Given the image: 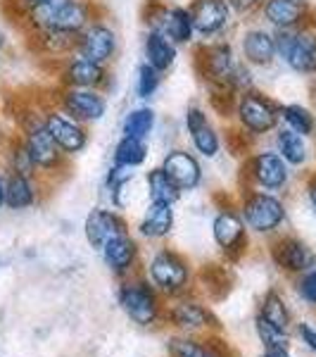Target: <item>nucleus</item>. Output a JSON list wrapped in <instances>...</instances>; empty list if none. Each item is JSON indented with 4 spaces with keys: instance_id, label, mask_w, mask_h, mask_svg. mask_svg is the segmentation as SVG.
I'll use <instances>...</instances> for the list:
<instances>
[{
    "instance_id": "obj_1",
    "label": "nucleus",
    "mask_w": 316,
    "mask_h": 357,
    "mask_svg": "<svg viewBox=\"0 0 316 357\" xmlns=\"http://www.w3.org/2000/svg\"><path fill=\"white\" fill-rule=\"evenodd\" d=\"M90 22V8L84 0H45L31 5L29 24L33 29H60L81 33Z\"/></svg>"
},
{
    "instance_id": "obj_2",
    "label": "nucleus",
    "mask_w": 316,
    "mask_h": 357,
    "mask_svg": "<svg viewBox=\"0 0 316 357\" xmlns=\"http://www.w3.org/2000/svg\"><path fill=\"white\" fill-rule=\"evenodd\" d=\"M274 38L276 53L290 69L300 74H316V33L304 29H278Z\"/></svg>"
},
{
    "instance_id": "obj_3",
    "label": "nucleus",
    "mask_w": 316,
    "mask_h": 357,
    "mask_svg": "<svg viewBox=\"0 0 316 357\" xmlns=\"http://www.w3.org/2000/svg\"><path fill=\"white\" fill-rule=\"evenodd\" d=\"M22 126H24V131H26L24 146H26V153H29V158H31L33 167L45 169V172L57 169V167L62 165V155L65 153L60 151L55 138L45 129V122L36 119V114H29V119H24Z\"/></svg>"
},
{
    "instance_id": "obj_4",
    "label": "nucleus",
    "mask_w": 316,
    "mask_h": 357,
    "mask_svg": "<svg viewBox=\"0 0 316 357\" xmlns=\"http://www.w3.org/2000/svg\"><path fill=\"white\" fill-rule=\"evenodd\" d=\"M235 114H238V119H240V126H243L245 131H250L252 136L269 134L281 117L278 107H276L269 98L257 93V91H245V93L238 98Z\"/></svg>"
},
{
    "instance_id": "obj_5",
    "label": "nucleus",
    "mask_w": 316,
    "mask_h": 357,
    "mask_svg": "<svg viewBox=\"0 0 316 357\" xmlns=\"http://www.w3.org/2000/svg\"><path fill=\"white\" fill-rule=\"evenodd\" d=\"M195 67L207 84H231L235 72L233 50L228 43L200 45L195 50Z\"/></svg>"
},
{
    "instance_id": "obj_6",
    "label": "nucleus",
    "mask_w": 316,
    "mask_h": 357,
    "mask_svg": "<svg viewBox=\"0 0 316 357\" xmlns=\"http://www.w3.org/2000/svg\"><path fill=\"white\" fill-rule=\"evenodd\" d=\"M150 279L162 293L176 296L188 286L191 272H188V264L181 255H176L171 250H162L150 262Z\"/></svg>"
},
{
    "instance_id": "obj_7",
    "label": "nucleus",
    "mask_w": 316,
    "mask_h": 357,
    "mask_svg": "<svg viewBox=\"0 0 316 357\" xmlns=\"http://www.w3.org/2000/svg\"><path fill=\"white\" fill-rule=\"evenodd\" d=\"M243 217L250 229L260 234H269L283 224L285 207L278 198L269 193H252L243 203Z\"/></svg>"
},
{
    "instance_id": "obj_8",
    "label": "nucleus",
    "mask_w": 316,
    "mask_h": 357,
    "mask_svg": "<svg viewBox=\"0 0 316 357\" xmlns=\"http://www.w3.org/2000/svg\"><path fill=\"white\" fill-rule=\"evenodd\" d=\"M119 303H122L124 312L141 326H150L159 317V303L155 291L143 281H131L124 284L119 291Z\"/></svg>"
},
{
    "instance_id": "obj_9",
    "label": "nucleus",
    "mask_w": 316,
    "mask_h": 357,
    "mask_svg": "<svg viewBox=\"0 0 316 357\" xmlns=\"http://www.w3.org/2000/svg\"><path fill=\"white\" fill-rule=\"evenodd\" d=\"M212 231H214L216 245L221 248L228 260H238L245 252V248H248V236H245L243 222H240V217L231 210L216 215Z\"/></svg>"
},
{
    "instance_id": "obj_10",
    "label": "nucleus",
    "mask_w": 316,
    "mask_h": 357,
    "mask_svg": "<svg viewBox=\"0 0 316 357\" xmlns=\"http://www.w3.org/2000/svg\"><path fill=\"white\" fill-rule=\"evenodd\" d=\"M43 122H45V129L50 131V136L55 138V143L60 146L62 153H67V155L81 153L86 148V143H88V134H86L81 122L67 117V114L48 112Z\"/></svg>"
},
{
    "instance_id": "obj_11",
    "label": "nucleus",
    "mask_w": 316,
    "mask_h": 357,
    "mask_svg": "<svg viewBox=\"0 0 316 357\" xmlns=\"http://www.w3.org/2000/svg\"><path fill=\"white\" fill-rule=\"evenodd\" d=\"M62 107L77 122H97L105 114L107 102L97 89H67L62 96Z\"/></svg>"
},
{
    "instance_id": "obj_12",
    "label": "nucleus",
    "mask_w": 316,
    "mask_h": 357,
    "mask_svg": "<svg viewBox=\"0 0 316 357\" xmlns=\"http://www.w3.org/2000/svg\"><path fill=\"white\" fill-rule=\"evenodd\" d=\"M117 50V33L105 24H90L81 31L79 41V55L86 60H93L105 65Z\"/></svg>"
},
{
    "instance_id": "obj_13",
    "label": "nucleus",
    "mask_w": 316,
    "mask_h": 357,
    "mask_svg": "<svg viewBox=\"0 0 316 357\" xmlns=\"http://www.w3.org/2000/svg\"><path fill=\"white\" fill-rule=\"evenodd\" d=\"M191 15L195 31L203 36H214L231 20V5L228 0H195Z\"/></svg>"
},
{
    "instance_id": "obj_14",
    "label": "nucleus",
    "mask_w": 316,
    "mask_h": 357,
    "mask_svg": "<svg viewBox=\"0 0 316 357\" xmlns=\"http://www.w3.org/2000/svg\"><path fill=\"white\" fill-rule=\"evenodd\" d=\"M250 174L260 186L276 191L288 181V162L278 153H257L250 160Z\"/></svg>"
},
{
    "instance_id": "obj_15",
    "label": "nucleus",
    "mask_w": 316,
    "mask_h": 357,
    "mask_svg": "<svg viewBox=\"0 0 316 357\" xmlns=\"http://www.w3.org/2000/svg\"><path fill=\"white\" fill-rule=\"evenodd\" d=\"M162 169L181 191H193L200 183V178H203V169H200L198 160L186 151H171L164 158Z\"/></svg>"
},
{
    "instance_id": "obj_16",
    "label": "nucleus",
    "mask_w": 316,
    "mask_h": 357,
    "mask_svg": "<svg viewBox=\"0 0 316 357\" xmlns=\"http://www.w3.org/2000/svg\"><path fill=\"white\" fill-rule=\"evenodd\" d=\"M186 126H188V134H191L195 151L203 153L205 158H214V155L219 153V148H221L219 134L214 131V126L207 122V114L200 110V107H188Z\"/></svg>"
},
{
    "instance_id": "obj_17",
    "label": "nucleus",
    "mask_w": 316,
    "mask_h": 357,
    "mask_svg": "<svg viewBox=\"0 0 316 357\" xmlns=\"http://www.w3.org/2000/svg\"><path fill=\"white\" fill-rule=\"evenodd\" d=\"M122 234H129V231H126L124 220L114 215V212L93 210L86 217V238H88V243L97 248V250H102V245H105L107 241H112L114 236H122Z\"/></svg>"
},
{
    "instance_id": "obj_18",
    "label": "nucleus",
    "mask_w": 316,
    "mask_h": 357,
    "mask_svg": "<svg viewBox=\"0 0 316 357\" xmlns=\"http://www.w3.org/2000/svg\"><path fill=\"white\" fill-rule=\"evenodd\" d=\"M264 17L276 29H300L309 17V5L304 0H267Z\"/></svg>"
},
{
    "instance_id": "obj_19",
    "label": "nucleus",
    "mask_w": 316,
    "mask_h": 357,
    "mask_svg": "<svg viewBox=\"0 0 316 357\" xmlns=\"http://www.w3.org/2000/svg\"><path fill=\"white\" fill-rule=\"evenodd\" d=\"M271 255H274V262L278 264L281 269H285V272H304V269H309L314 262L312 250L297 238L276 241L271 248Z\"/></svg>"
},
{
    "instance_id": "obj_20",
    "label": "nucleus",
    "mask_w": 316,
    "mask_h": 357,
    "mask_svg": "<svg viewBox=\"0 0 316 357\" xmlns=\"http://www.w3.org/2000/svg\"><path fill=\"white\" fill-rule=\"evenodd\" d=\"M65 84L69 89H100L107 82V72L100 62L86 60L79 55L77 60H72L65 67Z\"/></svg>"
},
{
    "instance_id": "obj_21",
    "label": "nucleus",
    "mask_w": 316,
    "mask_h": 357,
    "mask_svg": "<svg viewBox=\"0 0 316 357\" xmlns=\"http://www.w3.org/2000/svg\"><path fill=\"white\" fill-rule=\"evenodd\" d=\"M243 55L250 65L267 67L274 62L276 53V38L264 29H250L243 33Z\"/></svg>"
},
{
    "instance_id": "obj_22",
    "label": "nucleus",
    "mask_w": 316,
    "mask_h": 357,
    "mask_svg": "<svg viewBox=\"0 0 316 357\" xmlns=\"http://www.w3.org/2000/svg\"><path fill=\"white\" fill-rule=\"evenodd\" d=\"M136 252H138V248L129 234L114 236L112 241H107V243L102 245V257H105L107 267H110L114 274L129 272L136 262Z\"/></svg>"
},
{
    "instance_id": "obj_23",
    "label": "nucleus",
    "mask_w": 316,
    "mask_h": 357,
    "mask_svg": "<svg viewBox=\"0 0 316 357\" xmlns=\"http://www.w3.org/2000/svg\"><path fill=\"white\" fill-rule=\"evenodd\" d=\"M169 319L174 321L179 329H186V331L205 329V326H219V321L212 317L210 310L193 301H183L179 305H174L169 312Z\"/></svg>"
},
{
    "instance_id": "obj_24",
    "label": "nucleus",
    "mask_w": 316,
    "mask_h": 357,
    "mask_svg": "<svg viewBox=\"0 0 316 357\" xmlns=\"http://www.w3.org/2000/svg\"><path fill=\"white\" fill-rule=\"evenodd\" d=\"M81 33L77 31H60V29H36V43L45 55H69L79 50Z\"/></svg>"
},
{
    "instance_id": "obj_25",
    "label": "nucleus",
    "mask_w": 316,
    "mask_h": 357,
    "mask_svg": "<svg viewBox=\"0 0 316 357\" xmlns=\"http://www.w3.org/2000/svg\"><path fill=\"white\" fill-rule=\"evenodd\" d=\"M171 227H174V210H171V205L155 203L152 200L138 229H141V234L148 236V238H164V236L171 231Z\"/></svg>"
},
{
    "instance_id": "obj_26",
    "label": "nucleus",
    "mask_w": 316,
    "mask_h": 357,
    "mask_svg": "<svg viewBox=\"0 0 316 357\" xmlns=\"http://www.w3.org/2000/svg\"><path fill=\"white\" fill-rule=\"evenodd\" d=\"M145 57L150 67H155L157 72H166L176 60V45L162 31H150L145 38Z\"/></svg>"
},
{
    "instance_id": "obj_27",
    "label": "nucleus",
    "mask_w": 316,
    "mask_h": 357,
    "mask_svg": "<svg viewBox=\"0 0 316 357\" xmlns=\"http://www.w3.org/2000/svg\"><path fill=\"white\" fill-rule=\"evenodd\" d=\"M33 200H36V191H33V183L26 174L13 172V174L5 178V205H8L10 210L31 207Z\"/></svg>"
},
{
    "instance_id": "obj_28",
    "label": "nucleus",
    "mask_w": 316,
    "mask_h": 357,
    "mask_svg": "<svg viewBox=\"0 0 316 357\" xmlns=\"http://www.w3.org/2000/svg\"><path fill=\"white\" fill-rule=\"evenodd\" d=\"M193 31H195V24H193L191 10H186V8H171L169 13H166L162 33L174 45L188 43L193 38Z\"/></svg>"
},
{
    "instance_id": "obj_29",
    "label": "nucleus",
    "mask_w": 316,
    "mask_h": 357,
    "mask_svg": "<svg viewBox=\"0 0 316 357\" xmlns=\"http://www.w3.org/2000/svg\"><path fill=\"white\" fill-rule=\"evenodd\" d=\"M148 191H150V198L155 203H166V205H174L181 195V188L171 181L162 167L148 172Z\"/></svg>"
},
{
    "instance_id": "obj_30",
    "label": "nucleus",
    "mask_w": 316,
    "mask_h": 357,
    "mask_svg": "<svg viewBox=\"0 0 316 357\" xmlns=\"http://www.w3.org/2000/svg\"><path fill=\"white\" fill-rule=\"evenodd\" d=\"M169 353L174 357H226L223 355V348H219L214 341L200 343L193 341V338H171Z\"/></svg>"
},
{
    "instance_id": "obj_31",
    "label": "nucleus",
    "mask_w": 316,
    "mask_h": 357,
    "mask_svg": "<svg viewBox=\"0 0 316 357\" xmlns=\"http://www.w3.org/2000/svg\"><path fill=\"white\" fill-rule=\"evenodd\" d=\"M276 146H278V155L288 165H302L304 160H307V146H304V136L295 134L292 129L278 131Z\"/></svg>"
},
{
    "instance_id": "obj_32",
    "label": "nucleus",
    "mask_w": 316,
    "mask_h": 357,
    "mask_svg": "<svg viewBox=\"0 0 316 357\" xmlns=\"http://www.w3.org/2000/svg\"><path fill=\"white\" fill-rule=\"evenodd\" d=\"M145 158H148V146L143 138L124 136L117 143V148H114V165L138 167L141 162H145Z\"/></svg>"
},
{
    "instance_id": "obj_33",
    "label": "nucleus",
    "mask_w": 316,
    "mask_h": 357,
    "mask_svg": "<svg viewBox=\"0 0 316 357\" xmlns=\"http://www.w3.org/2000/svg\"><path fill=\"white\" fill-rule=\"evenodd\" d=\"M238 91L233 89L231 84H210V105L219 117H231L238 107V98H235Z\"/></svg>"
},
{
    "instance_id": "obj_34",
    "label": "nucleus",
    "mask_w": 316,
    "mask_h": 357,
    "mask_svg": "<svg viewBox=\"0 0 316 357\" xmlns=\"http://www.w3.org/2000/svg\"><path fill=\"white\" fill-rule=\"evenodd\" d=\"M278 112H281V117L285 119L288 129H292L295 134H300V136L314 134L316 119H314V114L307 110V107H302V105H283V107H278Z\"/></svg>"
},
{
    "instance_id": "obj_35",
    "label": "nucleus",
    "mask_w": 316,
    "mask_h": 357,
    "mask_svg": "<svg viewBox=\"0 0 316 357\" xmlns=\"http://www.w3.org/2000/svg\"><path fill=\"white\" fill-rule=\"evenodd\" d=\"M262 317L267 321H271L274 326H278V329H288L290 324V314H288V307H285V303L281 301L278 293H267L264 296V303H262Z\"/></svg>"
},
{
    "instance_id": "obj_36",
    "label": "nucleus",
    "mask_w": 316,
    "mask_h": 357,
    "mask_svg": "<svg viewBox=\"0 0 316 357\" xmlns=\"http://www.w3.org/2000/svg\"><path fill=\"white\" fill-rule=\"evenodd\" d=\"M155 126V112L150 107H138V110L129 112L124 122V136H136V138H145Z\"/></svg>"
},
{
    "instance_id": "obj_37",
    "label": "nucleus",
    "mask_w": 316,
    "mask_h": 357,
    "mask_svg": "<svg viewBox=\"0 0 316 357\" xmlns=\"http://www.w3.org/2000/svg\"><path fill=\"white\" fill-rule=\"evenodd\" d=\"M257 333H260L262 343L267 345V350H283V348L288 350V336H285V331L274 326L271 321H267L262 314L257 317Z\"/></svg>"
},
{
    "instance_id": "obj_38",
    "label": "nucleus",
    "mask_w": 316,
    "mask_h": 357,
    "mask_svg": "<svg viewBox=\"0 0 316 357\" xmlns=\"http://www.w3.org/2000/svg\"><path fill=\"white\" fill-rule=\"evenodd\" d=\"M203 279L207 284V291L212 293V296L221 298L223 293H228V284H231V279H228V272L219 264H207L203 269Z\"/></svg>"
},
{
    "instance_id": "obj_39",
    "label": "nucleus",
    "mask_w": 316,
    "mask_h": 357,
    "mask_svg": "<svg viewBox=\"0 0 316 357\" xmlns=\"http://www.w3.org/2000/svg\"><path fill=\"white\" fill-rule=\"evenodd\" d=\"M159 82H162V72H157V69L150 67L148 62L141 65V69H138V96L150 98L155 91H157Z\"/></svg>"
},
{
    "instance_id": "obj_40",
    "label": "nucleus",
    "mask_w": 316,
    "mask_h": 357,
    "mask_svg": "<svg viewBox=\"0 0 316 357\" xmlns=\"http://www.w3.org/2000/svg\"><path fill=\"white\" fill-rule=\"evenodd\" d=\"M0 10H3L5 20H10L13 24H22V22H29L31 3H29V0H3Z\"/></svg>"
},
{
    "instance_id": "obj_41",
    "label": "nucleus",
    "mask_w": 316,
    "mask_h": 357,
    "mask_svg": "<svg viewBox=\"0 0 316 357\" xmlns=\"http://www.w3.org/2000/svg\"><path fill=\"white\" fill-rule=\"evenodd\" d=\"M250 131H245L243 126L240 129H228L226 131V148L231 151V155H235V158H240V155H248L250 153Z\"/></svg>"
},
{
    "instance_id": "obj_42",
    "label": "nucleus",
    "mask_w": 316,
    "mask_h": 357,
    "mask_svg": "<svg viewBox=\"0 0 316 357\" xmlns=\"http://www.w3.org/2000/svg\"><path fill=\"white\" fill-rule=\"evenodd\" d=\"M300 293H302V298L307 303H312L316 305V269H312V272H307L302 276V281H300Z\"/></svg>"
},
{
    "instance_id": "obj_43",
    "label": "nucleus",
    "mask_w": 316,
    "mask_h": 357,
    "mask_svg": "<svg viewBox=\"0 0 316 357\" xmlns=\"http://www.w3.org/2000/svg\"><path fill=\"white\" fill-rule=\"evenodd\" d=\"M260 3H262V0H228L231 10H235V13H240V15H245V13H250V10H255Z\"/></svg>"
},
{
    "instance_id": "obj_44",
    "label": "nucleus",
    "mask_w": 316,
    "mask_h": 357,
    "mask_svg": "<svg viewBox=\"0 0 316 357\" xmlns=\"http://www.w3.org/2000/svg\"><path fill=\"white\" fill-rule=\"evenodd\" d=\"M300 336H302V341L309 345L312 350H316V331L312 329L309 324H300Z\"/></svg>"
},
{
    "instance_id": "obj_45",
    "label": "nucleus",
    "mask_w": 316,
    "mask_h": 357,
    "mask_svg": "<svg viewBox=\"0 0 316 357\" xmlns=\"http://www.w3.org/2000/svg\"><path fill=\"white\" fill-rule=\"evenodd\" d=\"M307 193H309V200H312V205L316 210V176H312V181L307 183Z\"/></svg>"
},
{
    "instance_id": "obj_46",
    "label": "nucleus",
    "mask_w": 316,
    "mask_h": 357,
    "mask_svg": "<svg viewBox=\"0 0 316 357\" xmlns=\"http://www.w3.org/2000/svg\"><path fill=\"white\" fill-rule=\"evenodd\" d=\"M262 357H290V355H288V350L283 348V350H267Z\"/></svg>"
},
{
    "instance_id": "obj_47",
    "label": "nucleus",
    "mask_w": 316,
    "mask_h": 357,
    "mask_svg": "<svg viewBox=\"0 0 316 357\" xmlns=\"http://www.w3.org/2000/svg\"><path fill=\"white\" fill-rule=\"evenodd\" d=\"M5 205V176H3V169H0V207Z\"/></svg>"
},
{
    "instance_id": "obj_48",
    "label": "nucleus",
    "mask_w": 316,
    "mask_h": 357,
    "mask_svg": "<svg viewBox=\"0 0 316 357\" xmlns=\"http://www.w3.org/2000/svg\"><path fill=\"white\" fill-rule=\"evenodd\" d=\"M31 5H38V3H45V0H29Z\"/></svg>"
},
{
    "instance_id": "obj_49",
    "label": "nucleus",
    "mask_w": 316,
    "mask_h": 357,
    "mask_svg": "<svg viewBox=\"0 0 316 357\" xmlns=\"http://www.w3.org/2000/svg\"><path fill=\"white\" fill-rule=\"evenodd\" d=\"M314 96H316V89H314Z\"/></svg>"
}]
</instances>
